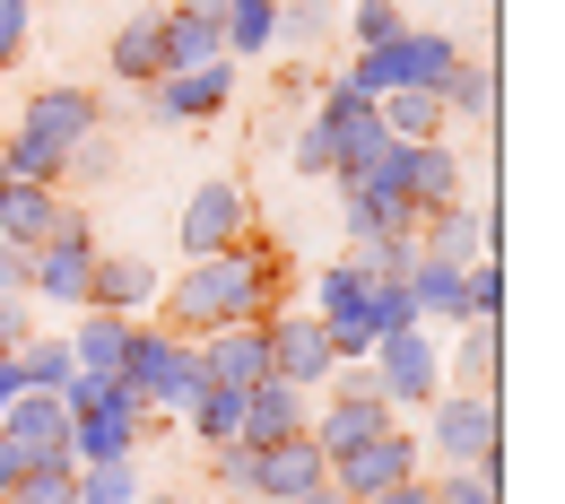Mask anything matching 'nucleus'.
<instances>
[{"label":"nucleus","mask_w":565,"mask_h":504,"mask_svg":"<svg viewBox=\"0 0 565 504\" xmlns=\"http://www.w3.org/2000/svg\"><path fill=\"white\" fill-rule=\"evenodd\" d=\"M279 296H287V253L270 235H244V244H226V253H201L183 279H157L148 322L174 331V340H210L226 322H270Z\"/></svg>","instance_id":"1"},{"label":"nucleus","mask_w":565,"mask_h":504,"mask_svg":"<svg viewBox=\"0 0 565 504\" xmlns=\"http://www.w3.org/2000/svg\"><path fill=\"white\" fill-rule=\"evenodd\" d=\"M461 71V44L452 35H426V26H401L392 44H374V53H356V71H340L356 96H392V87H426V96H444Z\"/></svg>","instance_id":"2"},{"label":"nucleus","mask_w":565,"mask_h":504,"mask_svg":"<svg viewBox=\"0 0 565 504\" xmlns=\"http://www.w3.org/2000/svg\"><path fill=\"white\" fill-rule=\"evenodd\" d=\"M418 443H435L444 470H504V418H495V392H435Z\"/></svg>","instance_id":"3"},{"label":"nucleus","mask_w":565,"mask_h":504,"mask_svg":"<svg viewBox=\"0 0 565 504\" xmlns=\"http://www.w3.org/2000/svg\"><path fill=\"white\" fill-rule=\"evenodd\" d=\"M122 392H131L140 409H166V418H183V400L201 392L192 340H174V331H157V322H131V348H122Z\"/></svg>","instance_id":"4"},{"label":"nucleus","mask_w":565,"mask_h":504,"mask_svg":"<svg viewBox=\"0 0 565 504\" xmlns=\"http://www.w3.org/2000/svg\"><path fill=\"white\" fill-rule=\"evenodd\" d=\"M374 296H383V279L365 270V261H331L322 270V340H331V357L340 365H356V357H374V340H383V322H374Z\"/></svg>","instance_id":"5"},{"label":"nucleus","mask_w":565,"mask_h":504,"mask_svg":"<svg viewBox=\"0 0 565 504\" xmlns=\"http://www.w3.org/2000/svg\"><path fill=\"white\" fill-rule=\"evenodd\" d=\"M365 383H374L392 409H426V400L444 392V348L426 340V322L392 331V340H374V365H365Z\"/></svg>","instance_id":"6"},{"label":"nucleus","mask_w":565,"mask_h":504,"mask_svg":"<svg viewBox=\"0 0 565 504\" xmlns=\"http://www.w3.org/2000/svg\"><path fill=\"white\" fill-rule=\"evenodd\" d=\"M313 122H322V140H331V174H365V165L392 148V140H383L374 96H356L349 78H331V87H322V114H313Z\"/></svg>","instance_id":"7"},{"label":"nucleus","mask_w":565,"mask_h":504,"mask_svg":"<svg viewBox=\"0 0 565 504\" xmlns=\"http://www.w3.org/2000/svg\"><path fill=\"white\" fill-rule=\"evenodd\" d=\"M418 435L409 427H383V435H365V443H349V452H331V487L340 496H374V487H401V479H418Z\"/></svg>","instance_id":"8"},{"label":"nucleus","mask_w":565,"mask_h":504,"mask_svg":"<svg viewBox=\"0 0 565 504\" xmlns=\"http://www.w3.org/2000/svg\"><path fill=\"white\" fill-rule=\"evenodd\" d=\"M253 235V192L244 183H201L192 201H183V261H201V253H226V244H244Z\"/></svg>","instance_id":"9"},{"label":"nucleus","mask_w":565,"mask_h":504,"mask_svg":"<svg viewBox=\"0 0 565 504\" xmlns=\"http://www.w3.org/2000/svg\"><path fill=\"white\" fill-rule=\"evenodd\" d=\"M262 348H270V383H296V392H313V383L340 374V357H331V340H322L313 313H270L262 322Z\"/></svg>","instance_id":"10"},{"label":"nucleus","mask_w":565,"mask_h":504,"mask_svg":"<svg viewBox=\"0 0 565 504\" xmlns=\"http://www.w3.org/2000/svg\"><path fill=\"white\" fill-rule=\"evenodd\" d=\"M96 235H87V217H71L53 244H35V279L26 296H44V304H87V270H96Z\"/></svg>","instance_id":"11"},{"label":"nucleus","mask_w":565,"mask_h":504,"mask_svg":"<svg viewBox=\"0 0 565 504\" xmlns=\"http://www.w3.org/2000/svg\"><path fill=\"white\" fill-rule=\"evenodd\" d=\"M192 365H201V383H217V392H253V383H270L262 322H226V331H210V340H192Z\"/></svg>","instance_id":"12"},{"label":"nucleus","mask_w":565,"mask_h":504,"mask_svg":"<svg viewBox=\"0 0 565 504\" xmlns=\"http://www.w3.org/2000/svg\"><path fill=\"white\" fill-rule=\"evenodd\" d=\"M383 427H401V409L365 383V374H340V392L322 400V427H313V443L322 452H349V443H365V435H383Z\"/></svg>","instance_id":"13"},{"label":"nucleus","mask_w":565,"mask_h":504,"mask_svg":"<svg viewBox=\"0 0 565 504\" xmlns=\"http://www.w3.org/2000/svg\"><path fill=\"white\" fill-rule=\"evenodd\" d=\"M140 427H148V409L114 383V400H96V409H78V418H71V461H131Z\"/></svg>","instance_id":"14"},{"label":"nucleus","mask_w":565,"mask_h":504,"mask_svg":"<svg viewBox=\"0 0 565 504\" xmlns=\"http://www.w3.org/2000/svg\"><path fill=\"white\" fill-rule=\"evenodd\" d=\"M0 443H18L26 461L71 452V400H62V392H9V409H0Z\"/></svg>","instance_id":"15"},{"label":"nucleus","mask_w":565,"mask_h":504,"mask_svg":"<svg viewBox=\"0 0 565 504\" xmlns=\"http://www.w3.org/2000/svg\"><path fill=\"white\" fill-rule=\"evenodd\" d=\"M262 461V504H287V496H313L322 479H331V452L313 443V427H296V435H279V443H262L253 452Z\"/></svg>","instance_id":"16"},{"label":"nucleus","mask_w":565,"mask_h":504,"mask_svg":"<svg viewBox=\"0 0 565 504\" xmlns=\"http://www.w3.org/2000/svg\"><path fill=\"white\" fill-rule=\"evenodd\" d=\"M226 96H235V62H226V53L201 62V71H166L157 87H148V105H157L166 122H210Z\"/></svg>","instance_id":"17"},{"label":"nucleus","mask_w":565,"mask_h":504,"mask_svg":"<svg viewBox=\"0 0 565 504\" xmlns=\"http://www.w3.org/2000/svg\"><path fill=\"white\" fill-rule=\"evenodd\" d=\"M78 210H62V192H44V183H18V174H0V244H53Z\"/></svg>","instance_id":"18"},{"label":"nucleus","mask_w":565,"mask_h":504,"mask_svg":"<svg viewBox=\"0 0 565 504\" xmlns=\"http://www.w3.org/2000/svg\"><path fill=\"white\" fill-rule=\"evenodd\" d=\"M488 244H495V217H488V210H461V201H452V210L418 217V253H426V261L470 270V261H495Z\"/></svg>","instance_id":"19"},{"label":"nucleus","mask_w":565,"mask_h":504,"mask_svg":"<svg viewBox=\"0 0 565 504\" xmlns=\"http://www.w3.org/2000/svg\"><path fill=\"white\" fill-rule=\"evenodd\" d=\"M148 304H157V270H148L140 253H96V270H87V313H131V322H140Z\"/></svg>","instance_id":"20"},{"label":"nucleus","mask_w":565,"mask_h":504,"mask_svg":"<svg viewBox=\"0 0 565 504\" xmlns=\"http://www.w3.org/2000/svg\"><path fill=\"white\" fill-rule=\"evenodd\" d=\"M96 87H35L26 96V131L35 140H53V148H78V140H96Z\"/></svg>","instance_id":"21"},{"label":"nucleus","mask_w":565,"mask_h":504,"mask_svg":"<svg viewBox=\"0 0 565 504\" xmlns=\"http://www.w3.org/2000/svg\"><path fill=\"white\" fill-rule=\"evenodd\" d=\"M305 400H313V392H296V383H253V392H244V435H235V443H253V452H262V443H279V435L313 427V418H305Z\"/></svg>","instance_id":"22"},{"label":"nucleus","mask_w":565,"mask_h":504,"mask_svg":"<svg viewBox=\"0 0 565 504\" xmlns=\"http://www.w3.org/2000/svg\"><path fill=\"white\" fill-rule=\"evenodd\" d=\"M0 174H18V183H44V192H62V174H71V148L35 140V131L18 122V131H0Z\"/></svg>","instance_id":"23"},{"label":"nucleus","mask_w":565,"mask_h":504,"mask_svg":"<svg viewBox=\"0 0 565 504\" xmlns=\"http://www.w3.org/2000/svg\"><path fill=\"white\" fill-rule=\"evenodd\" d=\"M374 114H383V140H444V96H426V87H392V96H374Z\"/></svg>","instance_id":"24"},{"label":"nucleus","mask_w":565,"mask_h":504,"mask_svg":"<svg viewBox=\"0 0 565 504\" xmlns=\"http://www.w3.org/2000/svg\"><path fill=\"white\" fill-rule=\"evenodd\" d=\"M122 348H131V313H87L71 331V365L78 374H122Z\"/></svg>","instance_id":"25"},{"label":"nucleus","mask_w":565,"mask_h":504,"mask_svg":"<svg viewBox=\"0 0 565 504\" xmlns=\"http://www.w3.org/2000/svg\"><path fill=\"white\" fill-rule=\"evenodd\" d=\"M114 78H122V87H157V78H166V35H157V9H148V18H131V26L114 35Z\"/></svg>","instance_id":"26"},{"label":"nucleus","mask_w":565,"mask_h":504,"mask_svg":"<svg viewBox=\"0 0 565 504\" xmlns=\"http://www.w3.org/2000/svg\"><path fill=\"white\" fill-rule=\"evenodd\" d=\"M217 44H226V62H244V53H270V44H279V0H226V18H217Z\"/></svg>","instance_id":"27"},{"label":"nucleus","mask_w":565,"mask_h":504,"mask_svg":"<svg viewBox=\"0 0 565 504\" xmlns=\"http://www.w3.org/2000/svg\"><path fill=\"white\" fill-rule=\"evenodd\" d=\"M157 35H166V71H201V62L226 53L217 26H210V18H192V9H157Z\"/></svg>","instance_id":"28"},{"label":"nucleus","mask_w":565,"mask_h":504,"mask_svg":"<svg viewBox=\"0 0 565 504\" xmlns=\"http://www.w3.org/2000/svg\"><path fill=\"white\" fill-rule=\"evenodd\" d=\"M183 427L201 435V443H235V435H244V392H217V383H201V392L183 400Z\"/></svg>","instance_id":"29"},{"label":"nucleus","mask_w":565,"mask_h":504,"mask_svg":"<svg viewBox=\"0 0 565 504\" xmlns=\"http://www.w3.org/2000/svg\"><path fill=\"white\" fill-rule=\"evenodd\" d=\"M0 504H78V461L71 452H53V461H35V470H18L9 479V496Z\"/></svg>","instance_id":"30"},{"label":"nucleus","mask_w":565,"mask_h":504,"mask_svg":"<svg viewBox=\"0 0 565 504\" xmlns=\"http://www.w3.org/2000/svg\"><path fill=\"white\" fill-rule=\"evenodd\" d=\"M9 365H18V383H26V392H62V383L78 374V365H71V340H35V331L9 348Z\"/></svg>","instance_id":"31"},{"label":"nucleus","mask_w":565,"mask_h":504,"mask_svg":"<svg viewBox=\"0 0 565 504\" xmlns=\"http://www.w3.org/2000/svg\"><path fill=\"white\" fill-rule=\"evenodd\" d=\"M210 487L235 504H262V461H253V443H210Z\"/></svg>","instance_id":"32"},{"label":"nucleus","mask_w":565,"mask_h":504,"mask_svg":"<svg viewBox=\"0 0 565 504\" xmlns=\"http://www.w3.org/2000/svg\"><path fill=\"white\" fill-rule=\"evenodd\" d=\"M78 504H140L131 461H78Z\"/></svg>","instance_id":"33"},{"label":"nucleus","mask_w":565,"mask_h":504,"mask_svg":"<svg viewBox=\"0 0 565 504\" xmlns=\"http://www.w3.org/2000/svg\"><path fill=\"white\" fill-rule=\"evenodd\" d=\"M426 496L435 504H504V470H444V479H426Z\"/></svg>","instance_id":"34"},{"label":"nucleus","mask_w":565,"mask_h":504,"mask_svg":"<svg viewBox=\"0 0 565 504\" xmlns=\"http://www.w3.org/2000/svg\"><path fill=\"white\" fill-rule=\"evenodd\" d=\"M488 105H495L488 71H479V62H461V71H452V87H444V114H470V122H488Z\"/></svg>","instance_id":"35"},{"label":"nucleus","mask_w":565,"mask_h":504,"mask_svg":"<svg viewBox=\"0 0 565 504\" xmlns=\"http://www.w3.org/2000/svg\"><path fill=\"white\" fill-rule=\"evenodd\" d=\"M409 26V9L401 0H356V53H374V44H392Z\"/></svg>","instance_id":"36"},{"label":"nucleus","mask_w":565,"mask_h":504,"mask_svg":"<svg viewBox=\"0 0 565 504\" xmlns=\"http://www.w3.org/2000/svg\"><path fill=\"white\" fill-rule=\"evenodd\" d=\"M26 279H35V253L26 244H0V296H26Z\"/></svg>","instance_id":"37"},{"label":"nucleus","mask_w":565,"mask_h":504,"mask_svg":"<svg viewBox=\"0 0 565 504\" xmlns=\"http://www.w3.org/2000/svg\"><path fill=\"white\" fill-rule=\"evenodd\" d=\"M296 174H331V140H322V122L296 131Z\"/></svg>","instance_id":"38"},{"label":"nucleus","mask_w":565,"mask_h":504,"mask_svg":"<svg viewBox=\"0 0 565 504\" xmlns=\"http://www.w3.org/2000/svg\"><path fill=\"white\" fill-rule=\"evenodd\" d=\"M26 18H35V9H0V71H18V53H26Z\"/></svg>","instance_id":"39"},{"label":"nucleus","mask_w":565,"mask_h":504,"mask_svg":"<svg viewBox=\"0 0 565 504\" xmlns=\"http://www.w3.org/2000/svg\"><path fill=\"white\" fill-rule=\"evenodd\" d=\"M18 340H26V304H18V296H0V357H9Z\"/></svg>","instance_id":"40"},{"label":"nucleus","mask_w":565,"mask_h":504,"mask_svg":"<svg viewBox=\"0 0 565 504\" xmlns=\"http://www.w3.org/2000/svg\"><path fill=\"white\" fill-rule=\"evenodd\" d=\"M356 504H435V496H426V479H401V487H374V496H356Z\"/></svg>","instance_id":"41"},{"label":"nucleus","mask_w":565,"mask_h":504,"mask_svg":"<svg viewBox=\"0 0 565 504\" xmlns=\"http://www.w3.org/2000/svg\"><path fill=\"white\" fill-rule=\"evenodd\" d=\"M287 504H349V496H340V487H331V479H322V487H313V496H287Z\"/></svg>","instance_id":"42"},{"label":"nucleus","mask_w":565,"mask_h":504,"mask_svg":"<svg viewBox=\"0 0 565 504\" xmlns=\"http://www.w3.org/2000/svg\"><path fill=\"white\" fill-rule=\"evenodd\" d=\"M183 9H192V18H210V26L226 18V0H183Z\"/></svg>","instance_id":"43"},{"label":"nucleus","mask_w":565,"mask_h":504,"mask_svg":"<svg viewBox=\"0 0 565 504\" xmlns=\"http://www.w3.org/2000/svg\"><path fill=\"white\" fill-rule=\"evenodd\" d=\"M157 504H183V496H157Z\"/></svg>","instance_id":"44"}]
</instances>
